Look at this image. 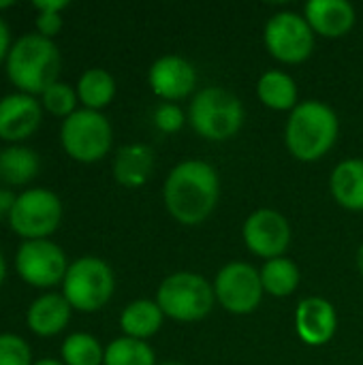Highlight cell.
<instances>
[{"instance_id":"1","label":"cell","mask_w":363,"mask_h":365,"mask_svg":"<svg viewBox=\"0 0 363 365\" xmlns=\"http://www.w3.org/2000/svg\"><path fill=\"white\" fill-rule=\"evenodd\" d=\"M167 212L186 227L201 225L218 205L220 178L205 160H184L175 165L163 186Z\"/></svg>"},{"instance_id":"2","label":"cell","mask_w":363,"mask_h":365,"mask_svg":"<svg viewBox=\"0 0 363 365\" xmlns=\"http://www.w3.org/2000/svg\"><path fill=\"white\" fill-rule=\"evenodd\" d=\"M4 64L6 77L17 92L41 96L49 86L60 81L62 56L51 38L28 32L13 41Z\"/></svg>"},{"instance_id":"3","label":"cell","mask_w":363,"mask_h":365,"mask_svg":"<svg viewBox=\"0 0 363 365\" xmlns=\"http://www.w3.org/2000/svg\"><path fill=\"white\" fill-rule=\"evenodd\" d=\"M340 120L323 101H304L289 113L285 126V143L293 158L302 163L321 160L336 143Z\"/></svg>"},{"instance_id":"4","label":"cell","mask_w":363,"mask_h":365,"mask_svg":"<svg viewBox=\"0 0 363 365\" xmlns=\"http://www.w3.org/2000/svg\"><path fill=\"white\" fill-rule=\"evenodd\" d=\"M244 115L242 101L220 86L199 90L188 109L190 126L208 141H227L235 137L244 124Z\"/></svg>"},{"instance_id":"5","label":"cell","mask_w":363,"mask_h":365,"mask_svg":"<svg viewBox=\"0 0 363 365\" xmlns=\"http://www.w3.org/2000/svg\"><path fill=\"white\" fill-rule=\"evenodd\" d=\"M156 304L160 306L163 314L173 321H201L216 304L214 284H210L197 272H175L160 282L156 291Z\"/></svg>"},{"instance_id":"6","label":"cell","mask_w":363,"mask_h":365,"mask_svg":"<svg viewBox=\"0 0 363 365\" xmlns=\"http://www.w3.org/2000/svg\"><path fill=\"white\" fill-rule=\"evenodd\" d=\"M116 291L113 269L98 257H79L68 265L62 282V295L73 310L98 312L109 304Z\"/></svg>"},{"instance_id":"7","label":"cell","mask_w":363,"mask_h":365,"mask_svg":"<svg viewBox=\"0 0 363 365\" xmlns=\"http://www.w3.org/2000/svg\"><path fill=\"white\" fill-rule=\"evenodd\" d=\"M60 143L64 152L77 163L103 160L113 143V128L101 111L77 109L73 115L62 120Z\"/></svg>"},{"instance_id":"8","label":"cell","mask_w":363,"mask_h":365,"mask_svg":"<svg viewBox=\"0 0 363 365\" xmlns=\"http://www.w3.org/2000/svg\"><path fill=\"white\" fill-rule=\"evenodd\" d=\"M62 201L53 190L28 188L15 197L9 214L11 229L26 240H47L62 222Z\"/></svg>"},{"instance_id":"9","label":"cell","mask_w":363,"mask_h":365,"mask_svg":"<svg viewBox=\"0 0 363 365\" xmlns=\"http://www.w3.org/2000/svg\"><path fill=\"white\" fill-rule=\"evenodd\" d=\"M263 41L270 56L282 64H302L315 49V32L310 24L295 11L272 15L265 24Z\"/></svg>"},{"instance_id":"10","label":"cell","mask_w":363,"mask_h":365,"mask_svg":"<svg viewBox=\"0 0 363 365\" xmlns=\"http://www.w3.org/2000/svg\"><path fill=\"white\" fill-rule=\"evenodd\" d=\"M66 252L51 240H26L15 252L17 276L36 289H51L64 282L68 272Z\"/></svg>"},{"instance_id":"11","label":"cell","mask_w":363,"mask_h":365,"mask_svg":"<svg viewBox=\"0 0 363 365\" xmlns=\"http://www.w3.org/2000/svg\"><path fill=\"white\" fill-rule=\"evenodd\" d=\"M216 302L231 314H250L259 308L265 291L257 267L244 261L227 263L214 280Z\"/></svg>"},{"instance_id":"12","label":"cell","mask_w":363,"mask_h":365,"mask_svg":"<svg viewBox=\"0 0 363 365\" xmlns=\"http://www.w3.org/2000/svg\"><path fill=\"white\" fill-rule=\"evenodd\" d=\"M242 237H244L246 248L252 255H257L265 261H272V259L285 257V252L289 250L291 225L280 212L263 207V210L252 212L246 218Z\"/></svg>"},{"instance_id":"13","label":"cell","mask_w":363,"mask_h":365,"mask_svg":"<svg viewBox=\"0 0 363 365\" xmlns=\"http://www.w3.org/2000/svg\"><path fill=\"white\" fill-rule=\"evenodd\" d=\"M43 105L41 98L13 92L0 98V139L17 145L32 137L43 120Z\"/></svg>"},{"instance_id":"14","label":"cell","mask_w":363,"mask_h":365,"mask_svg":"<svg viewBox=\"0 0 363 365\" xmlns=\"http://www.w3.org/2000/svg\"><path fill=\"white\" fill-rule=\"evenodd\" d=\"M148 83L158 98L175 103L193 94L197 86V71L182 56H160L148 71Z\"/></svg>"},{"instance_id":"15","label":"cell","mask_w":363,"mask_h":365,"mask_svg":"<svg viewBox=\"0 0 363 365\" xmlns=\"http://www.w3.org/2000/svg\"><path fill=\"white\" fill-rule=\"evenodd\" d=\"M338 329V314L325 297H306L295 308L297 338L308 346L327 344Z\"/></svg>"},{"instance_id":"16","label":"cell","mask_w":363,"mask_h":365,"mask_svg":"<svg viewBox=\"0 0 363 365\" xmlns=\"http://www.w3.org/2000/svg\"><path fill=\"white\" fill-rule=\"evenodd\" d=\"M304 17L312 32L325 38H340L355 26V6L347 0H310L304 6Z\"/></svg>"},{"instance_id":"17","label":"cell","mask_w":363,"mask_h":365,"mask_svg":"<svg viewBox=\"0 0 363 365\" xmlns=\"http://www.w3.org/2000/svg\"><path fill=\"white\" fill-rule=\"evenodd\" d=\"M71 312L73 308L62 293H43L30 304L26 312V323L34 336L51 338L66 329L71 321Z\"/></svg>"},{"instance_id":"18","label":"cell","mask_w":363,"mask_h":365,"mask_svg":"<svg viewBox=\"0 0 363 365\" xmlns=\"http://www.w3.org/2000/svg\"><path fill=\"white\" fill-rule=\"evenodd\" d=\"M156 156L145 143H126L113 158V178L124 188L143 186L154 173Z\"/></svg>"},{"instance_id":"19","label":"cell","mask_w":363,"mask_h":365,"mask_svg":"<svg viewBox=\"0 0 363 365\" xmlns=\"http://www.w3.org/2000/svg\"><path fill=\"white\" fill-rule=\"evenodd\" d=\"M329 188L338 205L351 212H363V160L347 158L338 163L329 178Z\"/></svg>"},{"instance_id":"20","label":"cell","mask_w":363,"mask_h":365,"mask_svg":"<svg viewBox=\"0 0 363 365\" xmlns=\"http://www.w3.org/2000/svg\"><path fill=\"white\" fill-rule=\"evenodd\" d=\"M165 314L160 306L152 299H135L120 314V327L124 336L135 340H148L160 331Z\"/></svg>"},{"instance_id":"21","label":"cell","mask_w":363,"mask_h":365,"mask_svg":"<svg viewBox=\"0 0 363 365\" xmlns=\"http://www.w3.org/2000/svg\"><path fill=\"white\" fill-rule=\"evenodd\" d=\"M41 169L39 154L21 143L0 150V180L6 186H26Z\"/></svg>"},{"instance_id":"22","label":"cell","mask_w":363,"mask_h":365,"mask_svg":"<svg viewBox=\"0 0 363 365\" xmlns=\"http://www.w3.org/2000/svg\"><path fill=\"white\" fill-rule=\"evenodd\" d=\"M259 101L274 111H293L297 107V83L285 71H267L257 83Z\"/></svg>"},{"instance_id":"23","label":"cell","mask_w":363,"mask_h":365,"mask_svg":"<svg viewBox=\"0 0 363 365\" xmlns=\"http://www.w3.org/2000/svg\"><path fill=\"white\" fill-rule=\"evenodd\" d=\"M75 90H77V98L83 105V109L101 111L116 96V79L105 68H88L81 73Z\"/></svg>"},{"instance_id":"24","label":"cell","mask_w":363,"mask_h":365,"mask_svg":"<svg viewBox=\"0 0 363 365\" xmlns=\"http://www.w3.org/2000/svg\"><path fill=\"white\" fill-rule=\"evenodd\" d=\"M259 274L263 291L272 297H289L300 287V267L287 257L265 261Z\"/></svg>"},{"instance_id":"25","label":"cell","mask_w":363,"mask_h":365,"mask_svg":"<svg viewBox=\"0 0 363 365\" xmlns=\"http://www.w3.org/2000/svg\"><path fill=\"white\" fill-rule=\"evenodd\" d=\"M60 357L64 365H103L105 349L94 336L77 331L64 338L60 346Z\"/></svg>"},{"instance_id":"26","label":"cell","mask_w":363,"mask_h":365,"mask_svg":"<svg viewBox=\"0 0 363 365\" xmlns=\"http://www.w3.org/2000/svg\"><path fill=\"white\" fill-rule=\"evenodd\" d=\"M103 365H156V355L148 342L122 336L107 344Z\"/></svg>"},{"instance_id":"27","label":"cell","mask_w":363,"mask_h":365,"mask_svg":"<svg viewBox=\"0 0 363 365\" xmlns=\"http://www.w3.org/2000/svg\"><path fill=\"white\" fill-rule=\"evenodd\" d=\"M77 90L66 81H56L41 94V105L47 113L66 120L77 111Z\"/></svg>"},{"instance_id":"28","label":"cell","mask_w":363,"mask_h":365,"mask_svg":"<svg viewBox=\"0 0 363 365\" xmlns=\"http://www.w3.org/2000/svg\"><path fill=\"white\" fill-rule=\"evenodd\" d=\"M0 365H34L30 344L17 334H0Z\"/></svg>"},{"instance_id":"29","label":"cell","mask_w":363,"mask_h":365,"mask_svg":"<svg viewBox=\"0 0 363 365\" xmlns=\"http://www.w3.org/2000/svg\"><path fill=\"white\" fill-rule=\"evenodd\" d=\"M154 124L160 133L173 135L186 124V115L178 103H160L154 111Z\"/></svg>"},{"instance_id":"30","label":"cell","mask_w":363,"mask_h":365,"mask_svg":"<svg viewBox=\"0 0 363 365\" xmlns=\"http://www.w3.org/2000/svg\"><path fill=\"white\" fill-rule=\"evenodd\" d=\"M62 24H64L62 13H36V19H34L36 34H41L45 38H51V41L62 30Z\"/></svg>"},{"instance_id":"31","label":"cell","mask_w":363,"mask_h":365,"mask_svg":"<svg viewBox=\"0 0 363 365\" xmlns=\"http://www.w3.org/2000/svg\"><path fill=\"white\" fill-rule=\"evenodd\" d=\"M32 6H34L36 13H62L68 6V2L66 0H45V2L39 0Z\"/></svg>"},{"instance_id":"32","label":"cell","mask_w":363,"mask_h":365,"mask_svg":"<svg viewBox=\"0 0 363 365\" xmlns=\"http://www.w3.org/2000/svg\"><path fill=\"white\" fill-rule=\"evenodd\" d=\"M11 45H13V41H11V30H9V26H6L4 17L0 15V62H2V60H6Z\"/></svg>"},{"instance_id":"33","label":"cell","mask_w":363,"mask_h":365,"mask_svg":"<svg viewBox=\"0 0 363 365\" xmlns=\"http://www.w3.org/2000/svg\"><path fill=\"white\" fill-rule=\"evenodd\" d=\"M15 197H17V195H13L9 188H0V218H2V216L9 218V214H11V210H13V203H15Z\"/></svg>"},{"instance_id":"34","label":"cell","mask_w":363,"mask_h":365,"mask_svg":"<svg viewBox=\"0 0 363 365\" xmlns=\"http://www.w3.org/2000/svg\"><path fill=\"white\" fill-rule=\"evenodd\" d=\"M4 278H6V259H4V255H2V250H0V287H2V282H4Z\"/></svg>"},{"instance_id":"35","label":"cell","mask_w":363,"mask_h":365,"mask_svg":"<svg viewBox=\"0 0 363 365\" xmlns=\"http://www.w3.org/2000/svg\"><path fill=\"white\" fill-rule=\"evenodd\" d=\"M34 365H64V364H62V361H58V359H49V357H45V359L34 361Z\"/></svg>"},{"instance_id":"36","label":"cell","mask_w":363,"mask_h":365,"mask_svg":"<svg viewBox=\"0 0 363 365\" xmlns=\"http://www.w3.org/2000/svg\"><path fill=\"white\" fill-rule=\"evenodd\" d=\"M357 269H359V274L363 276V244L359 246V250H357Z\"/></svg>"},{"instance_id":"37","label":"cell","mask_w":363,"mask_h":365,"mask_svg":"<svg viewBox=\"0 0 363 365\" xmlns=\"http://www.w3.org/2000/svg\"><path fill=\"white\" fill-rule=\"evenodd\" d=\"M13 6V0H0V11H6Z\"/></svg>"},{"instance_id":"38","label":"cell","mask_w":363,"mask_h":365,"mask_svg":"<svg viewBox=\"0 0 363 365\" xmlns=\"http://www.w3.org/2000/svg\"><path fill=\"white\" fill-rule=\"evenodd\" d=\"M160 365H182V364H160Z\"/></svg>"}]
</instances>
